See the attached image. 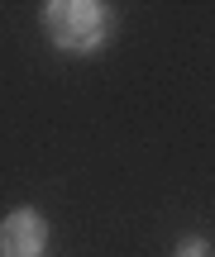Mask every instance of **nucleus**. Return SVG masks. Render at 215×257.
I'll use <instances>...</instances> for the list:
<instances>
[{"label": "nucleus", "instance_id": "1", "mask_svg": "<svg viewBox=\"0 0 215 257\" xmlns=\"http://www.w3.org/2000/svg\"><path fill=\"white\" fill-rule=\"evenodd\" d=\"M43 19H48V34H53L57 48H67V53H91L105 38L110 10L91 5V0H53V5H43Z\"/></svg>", "mask_w": 215, "mask_h": 257}, {"label": "nucleus", "instance_id": "2", "mask_svg": "<svg viewBox=\"0 0 215 257\" xmlns=\"http://www.w3.org/2000/svg\"><path fill=\"white\" fill-rule=\"evenodd\" d=\"M43 243H48V219L29 205L5 214L0 224V257H43Z\"/></svg>", "mask_w": 215, "mask_h": 257}, {"label": "nucleus", "instance_id": "3", "mask_svg": "<svg viewBox=\"0 0 215 257\" xmlns=\"http://www.w3.org/2000/svg\"><path fill=\"white\" fill-rule=\"evenodd\" d=\"M177 257H210V243H206V238H182Z\"/></svg>", "mask_w": 215, "mask_h": 257}]
</instances>
